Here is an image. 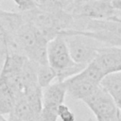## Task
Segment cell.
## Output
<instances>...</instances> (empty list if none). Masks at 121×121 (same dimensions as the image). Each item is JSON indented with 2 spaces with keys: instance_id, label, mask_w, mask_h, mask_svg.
<instances>
[{
  "instance_id": "cell-1",
  "label": "cell",
  "mask_w": 121,
  "mask_h": 121,
  "mask_svg": "<svg viewBox=\"0 0 121 121\" xmlns=\"http://www.w3.org/2000/svg\"><path fill=\"white\" fill-rule=\"evenodd\" d=\"M47 60L48 64L56 71L58 81L66 80L79 73L86 66L74 62L70 56L66 41L60 34L48 41Z\"/></svg>"
},
{
  "instance_id": "cell-2",
  "label": "cell",
  "mask_w": 121,
  "mask_h": 121,
  "mask_svg": "<svg viewBox=\"0 0 121 121\" xmlns=\"http://www.w3.org/2000/svg\"><path fill=\"white\" fill-rule=\"evenodd\" d=\"M59 34L64 37L70 56L74 62L78 64H89L96 57L98 49L106 46L93 38L77 33L74 29L63 30Z\"/></svg>"
},
{
  "instance_id": "cell-3",
  "label": "cell",
  "mask_w": 121,
  "mask_h": 121,
  "mask_svg": "<svg viewBox=\"0 0 121 121\" xmlns=\"http://www.w3.org/2000/svg\"><path fill=\"white\" fill-rule=\"evenodd\" d=\"M92 111L96 121H119L121 112L112 97L99 85L94 95L83 101Z\"/></svg>"
},
{
  "instance_id": "cell-4",
  "label": "cell",
  "mask_w": 121,
  "mask_h": 121,
  "mask_svg": "<svg viewBox=\"0 0 121 121\" xmlns=\"http://www.w3.org/2000/svg\"><path fill=\"white\" fill-rule=\"evenodd\" d=\"M71 14L76 19L109 20L116 15V10L112 5V0H93L78 3Z\"/></svg>"
},
{
  "instance_id": "cell-5",
  "label": "cell",
  "mask_w": 121,
  "mask_h": 121,
  "mask_svg": "<svg viewBox=\"0 0 121 121\" xmlns=\"http://www.w3.org/2000/svg\"><path fill=\"white\" fill-rule=\"evenodd\" d=\"M94 61L105 75L121 72V47L102 46Z\"/></svg>"
},
{
  "instance_id": "cell-6",
  "label": "cell",
  "mask_w": 121,
  "mask_h": 121,
  "mask_svg": "<svg viewBox=\"0 0 121 121\" xmlns=\"http://www.w3.org/2000/svg\"><path fill=\"white\" fill-rule=\"evenodd\" d=\"M63 82L65 83L67 93L74 99L81 101H85L87 98H89L99 87V84L83 79L77 75L67 78Z\"/></svg>"
},
{
  "instance_id": "cell-7",
  "label": "cell",
  "mask_w": 121,
  "mask_h": 121,
  "mask_svg": "<svg viewBox=\"0 0 121 121\" xmlns=\"http://www.w3.org/2000/svg\"><path fill=\"white\" fill-rule=\"evenodd\" d=\"M66 93V86L63 81L52 82L43 89V107L58 110L59 106L63 104Z\"/></svg>"
},
{
  "instance_id": "cell-8",
  "label": "cell",
  "mask_w": 121,
  "mask_h": 121,
  "mask_svg": "<svg viewBox=\"0 0 121 121\" xmlns=\"http://www.w3.org/2000/svg\"><path fill=\"white\" fill-rule=\"evenodd\" d=\"M83 22L82 27L79 30L95 31L104 30L121 40V18L115 16L109 20H93L80 19Z\"/></svg>"
},
{
  "instance_id": "cell-9",
  "label": "cell",
  "mask_w": 121,
  "mask_h": 121,
  "mask_svg": "<svg viewBox=\"0 0 121 121\" xmlns=\"http://www.w3.org/2000/svg\"><path fill=\"white\" fill-rule=\"evenodd\" d=\"M26 23L23 12L6 11L0 9V26L9 36L14 35Z\"/></svg>"
},
{
  "instance_id": "cell-10",
  "label": "cell",
  "mask_w": 121,
  "mask_h": 121,
  "mask_svg": "<svg viewBox=\"0 0 121 121\" xmlns=\"http://www.w3.org/2000/svg\"><path fill=\"white\" fill-rule=\"evenodd\" d=\"M35 115H39V114L34 113L32 108L30 107L24 94L22 93L19 95H17L15 98V105L13 112L9 116V118H16L23 121H29Z\"/></svg>"
},
{
  "instance_id": "cell-11",
  "label": "cell",
  "mask_w": 121,
  "mask_h": 121,
  "mask_svg": "<svg viewBox=\"0 0 121 121\" xmlns=\"http://www.w3.org/2000/svg\"><path fill=\"white\" fill-rule=\"evenodd\" d=\"M99 85L114 100L121 95V72H114L106 75L100 81Z\"/></svg>"
},
{
  "instance_id": "cell-12",
  "label": "cell",
  "mask_w": 121,
  "mask_h": 121,
  "mask_svg": "<svg viewBox=\"0 0 121 121\" xmlns=\"http://www.w3.org/2000/svg\"><path fill=\"white\" fill-rule=\"evenodd\" d=\"M15 105V95L7 84L0 85V115H10Z\"/></svg>"
},
{
  "instance_id": "cell-13",
  "label": "cell",
  "mask_w": 121,
  "mask_h": 121,
  "mask_svg": "<svg viewBox=\"0 0 121 121\" xmlns=\"http://www.w3.org/2000/svg\"><path fill=\"white\" fill-rule=\"evenodd\" d=\"M77 76L95 84H100V81L106 75L93 60L89 64H87L79 73H78Z\"/></svg>"
},
{
  "instance_id": "cell-14",
  "label": "cell",
  "mask_w": 121,
  "mask_h": 121,
  "mask_svg": "<svg viewBox=\"0 0 121 121\" xmlns=\"http://www.w3.org/2000/svg\"><path fill=\"white\" fill-rule=\"evenodd\" d=\"M55 79H57V73L49 64L38 65L37 80L42 89L50 85Z\"/></svg>"
},
{
  "instance_id": "cell-15",
  "label": "cell",
  "mask_w": 121,
  "mask_h": 121,
  "mask_svg": "<svg viewBox=\"0 0 121 121\" xmlns=\"http://www.w3.org/2000/svg\"><path fill=\"white\" fill-rule=\"evenodd\" d=\"M58 115L61 121H76L74 112L65 104H61L58 108Z\"/></svg>"
},
{
  "instance_id": "cell-16",
  "label": "cell",
  "mask_w": 121,
  "mask_h": 121,
  "mask_svg": "<svg viewBox=\"0 0 121 121\" xmlns=\"http://www.w3.org/2000/svg\"><path fill=\"white\" fill-rule=\"evenodd\" d=\"M58 117V110L43 107L42 108V111L40 112L41 121H57Z\"/></svg>"
},
{
  "instance_id": "cell-17",
  "label": "cell",
  "mask_w": 121,
  "mask_h": 121,
  "mask_svg": "<svg viewBox=\"0 0 121 121\" xmlns=\"http://www.w3.org/2000/svg\"><path fill=\"white\" fill-rule=\"evenodd\" d=\"M13 2L21 10V12H26L37 8L34 0H13Z\"/></svg>"
},
{
  "instance_id": "cell-18",
  "label": "cell",
  "mask_w": 121,
  "mask_h": 121,
  "mask_svg": "<svg viewBox=\"0 0 121 121\" xmlns=\"http://www.w3.org/2000/svg\"><path fill=\"white\" fill-rule=\"evenodd\" d=\"M9 39V35L6 33V31L0 26V45H4L6 46L7 42Z\"/></svg>"
},
{
  "instance_id": "cell-19",
  "label": "cell",
  "mask_w": 121,
  "mask_h": 121,
  "mask_svg": "<svg viewBox=\"0 0 121 121\" xmlns=\"http://www.w3.org/2000/svg\"><path fill=\"white\" fill-rule=\"evenodd\" d=\"M7 53H8V50L7 49H5V50H3V51L0 52V74H1L2 69H3V65H4V61H5Z\"/></svg>"
},
{
  "instance_id": "cell-20",
  "label": "cell",
  "mask_w": 121,
  "mask_h": 121,
  "mask_svg": "<svg viewBox=\"0 0 121 121\" xmlns=\"http://www.w3.org/2000/svg\"><path fill=\"white\" fill-rule=\"evenodd\" d=\"M112 5L115 10H121V0H112Z\"/></svg>"
},
{
  "instance_id": "cell-21",
  "label": "cell",
  "mask_w": 121,
  "mask_h": 121,
  "mask_svg": "<svg viewBox=\"0 0 121 121\" xmlns=\"http://www.w3.org/2000/svg\"><path fill=\"white\" fill-rule=\"evenodd\" d=\"M114 103H115V105L117 106V108L119 109V111L121 112V95L114 99Z\"/></svg>"
},
{
  "instance_id": "cell-22",
  "label": "cell",
  "mask_w": 121,
  "mask_h": 121,
  "mask_svg": "<svg viewBox=\"0 0 121 121\" xmlns=\"http://www.w3.org/2000/svg\"><path fill=\"white\" fill-rule=\"evenodd\" d=\"M0 121H9V119H7L5 116L0 115Z\"/></svg>"
},
{
  "instance_id": "cell-23",
  "label": "cell",
  "mask_w": 121,
  "mask_h": 121,
  "mask_svg": "<svg viewBox=\"0 0 121 121\" xmlns=\"http://www.w3.org/2000/svg\"><path fill=\"white\" fill-rule=\"evenodd\" d=\"M5 49H7L6 46H4V45H0V52L3 51V50H5Z\"/></svg>"
},
{
  "instance_id": "cell-24",
  "label": "cell",
  "mask_w": 121,
  "mask_h": 121,
  "mask_svg": "<svg viewBox=\"0 0 121 121\" xmlns=\"http://www.w3.org/2000/svg\"><path fill=\"white\" fill-rule=\"evenodd\" d=\"M1 2H2V0H0V4H1Z\"/></svg>"
},
{
  "instance_id": "cell-25",
  "label": "cell",
  "mask_w": 121,
  "mask_h": 121,
  "mask_svg": "<svg viewBox=\"0 0 121 121\" xmlns=\"http://www.w3.org/2000/svg\"><path fill=\"white\" fill-rule=\"evenodd\" d=\"M119 121H121V119H120V120H119Z\"/></svg>"
}]
</instances>
